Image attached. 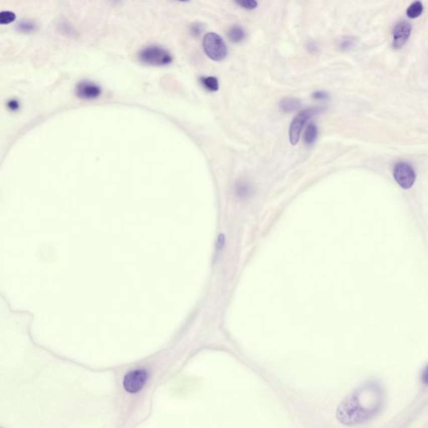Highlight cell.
Returning a JSON list of instances; mask_svg holds the SVG:
<instances>
[{
  "mask_svg": "<svg viewBox=\"0 0 428 428\" xmlns=\"http://www.w3.org/2000/svg\"><path fill=\"white\" fill-rule=\"evenodd\" d=\"M423 11V5L420 1H416L411 4L406 10V15L411 19H415L421 15Z\"/></svg>",
  "mask_w": 428,
  "mask_h": 428,
  "instance_id": "4fadbf2b",
  "label": "cell"
},
{
  "mask_svg": "<svg viewBox=\"0 0 428 428\" xmlns=\"http://www.w3.org/2000/svg\"><path fill=\"white\" fill-rule=\"evenodd\" d=\"M411 32V25L410 23L405 20L399 21L394 26L393 32H392V46L395 49H400L402 47L406 41L408 40Z\"/></svg>",
  "mask_w": 428,
  "mask_h": 428,
  "instance_id": "52a82bcc",
  "label": "cell"
},
{
  "mask_svg": "<svg viewBox=\"0 0 428 428\" xmlns=\"http://www.w3.org/2000/svg\"><path fill=\"white\" fill-rule=\"evenodd\" d=\"M16 20V15L11 11H3L0 14V24L1 25H10Z\"/></svg>",
  "mask_w": 428,
  "mask_h": 428,
  "instance_id": "9a60e30c",
  "label": "cell"
},
{
  "mask_svg": "<svg viewBox=\"0 0 428 428\" xmlns=\"http://www.w3.org/2000/svg\"><path fill=\"white\" fill-rule=\"evenodd\" d=\"M229 37L233 42H241L242 40L245 38V31L243 28L235 25L229 30Z\"/></svg>",
  "mask_w": 428,
  "mask_h": 428,
  "instance_id": "8fae6325",
  "label": "cell"
},
{
  "mask_svg": "<svg viewBox=\"0 0 428 428\" xmlns=\"http://www.w3.org/2000/svg\"><path fill=\"white\" fill-rule=\"evenodd\" d=\"M192 31L194 35H200V33L202 31V26L199 24H196L194 26H192Z\"/></svg>",
  "mask_w": 428,
  "mask_h": 428,
  "instance_id": "d6986e66",
  "label": "cell"
},
{
  "mask_svg": "<svg viewBox=\"0 0 428 428\" xmlns=\"http://www.w3.org/2000/svg\"><path fill=\"white\" fill-rule=\"evenodd\" d=\"M201 82L206 89L210 91H217L219 90V81L213 76L201 78Z\"/></svg>",
  "mask_w": 428,
  "mask_h": 428,
  "instance_id": "5bb4252c",
  "label": "cell"
},
{
  "mask_svg": "<svg viewBox=\"0 0 428 428\" xmlns=\"http://www.w3.org/2000/svg\"><path fill=\"white\" fill-rule=\"evenodd\" d=\"M394 178L404 189L412 187L416 180V172L413 167L406 162H398L394 167Z\"/></svg>",
  "mask_w": 428,
  "mask_h": 428,
  "instance_id": "5b68a950",
  "label": "cell"
},
{
  "mask_svg": "<svg viewBox=\"0 0 428 428\" xmlns=\"http://www.w3.org/2000/svg\"><path fill=\"white\" fill-rule=\"evenodd\" d=\"M318 135V129L314 124H309L307 127L305 132H304V142L307 145H311L316 140Z\"/></svg>",
  "mask_w": 428,
  "mask_h": 428,
  "instance_id": "7c38bea8",
  "label": "cell"
},
{
  "mask_svg": "<svg viewBox=\"0 0 428 428\" xmlns=\"http://www.w3.org/2000/svg\"><path fill=\"white\" fill-rule=\"evenodd\" d=\"M236 4L246 10H254L258 6V3L254 0H242V1H237Z\"/></svg>",
  "mask_w": 428,
  "mask_h": 428,
  "instance_id": "2e32d148",
  "label": "cell"
},
{
  "mask_svg": "<svg viewBox=\"0 0 428 428\" xmlns=\"http://www.w3.org/2000/svg\"><path fill=\"white\" fill-rule=\"evenodd\" d=\"M351 45H352V40H350V39H346V38L340 42V48L342 50H347L349 48L351 47Z\"/></svg>",
  "mask_w": 428,
  "mask_h": 428,
  "instance_id": "e0dca14e",
  "label": "cell"
},
{
  "mask_svg": "<svg viewBox=\"0 0 428 428\" xmlns=\"http://www.w3.org/2000/svg\"><path fill=\"white\" fill-rule=\"evenodd\" d=\"M329 95L326 92L324 91H317L313 94V98L315 100H326L328 99Z\"/></svg>",
  "mask_w": 428,
  "mask_h": 428,
  "instance_id": "ac0fdd59",
  "label": "cell"
},
{
  "mask_svg": "<svg viewBox=\"0 0 428 428\" xmlns=\"http://www.w3.org/2000/svg\"><path fill=\"white\" fill-rule=\"evenodd\" d=\"M8 105H9V108H10L11 110H14V111H15V110H17L18 108H19V103H18V101H16V100H11V101L9 102Z\"/></svg>",
  "mask_w": 428,
  "mask_h": 428,
  "instance_id": "ffe728a7",
  "label": "cell"
},
{
  "mask_svg": "<svg viewBox=\"0 0 428 428\" xmlns=\"http://www.w3.org/2000/svg\"><path fill=\"white\" fill-rule=\"evenodd\" d=\"M320 111V108H309L299 112V114L294 117L290 124L289 131V142L292 145H296L299 142L302 130L307 121L318 114Z\"/></svg>",
  "mask_w": 428,
  "mask_h": 428,
  "instance_id": "277c9868",
  "label": "cell"
},
{
  "mask_svg": "<svg viewBox=\"0 0 428 428\" xmlns=\"http://www.w3.org/2000/svg\"><path fill=\"white\" fill-rule=\"evenodd\" d=\"M252 187L245 181H240L236 184L235 192L239 198H246L251 195Z\"/></svg>",
  "mask_w": 428,
  "mask_h": 428,
  "instance_id": "30bf717a",
  "label": "cell"
},
{
  "mask_svg": "<svg viewBox=\"0 0 428 428\" xmlns=\"http://www.w3.org/2000/svg\"><path fill=\"white\" fill-rule=\"evenodd\" d=\"M202 45L206 55L210 59L219 61L226 57L228 53L226 45L223 39L216 33H207L203 38Z\"/></svg>",
  "mask_w": 428,
  "mask_h": 428,
  "instance_id": "3957f363",
  "label": "cell"
},
{
  "mask_svg": "<svg viewBox=\"0 0 428 428\" xmlns=\"http://www.w3.org/2000/svg\"><path fill=\"white\" fill-rule=\"evenodd\" d=\"M78 97L83 100H94L100 96L101 90L100 86L89 81H83L78 84L75 89Z\"/></svg>",
  "mask_w": 428,
  "mask_h": 428,
  "instance_id": "ba28073f",
  "label": "cell"
},
{
  "mask_svg": "<svg viewBox=\"0 0 428 428\" xmlns=\"http://www.w3.org/2000/svg\"><path fill=\"white\" fill-rule=\"evenodd\" d=\"M385 402L381 386L376 382H369L356 389L341 401L336 411V417L341 423L355 426L371 420L381 411Z\"/></svg>",
  "mask_w": 428,
  "mask_h": 428,
  "instance_id": "6da1fadb",
  "label": "cell"
},
{
  "mask_svg": "<svg viewBox=\"0 0 428 428\" xmlns=\"http://www.w3.org/2000/svg\"><path fill=\"white\" fill-rule=\"evenodd\" d=\"M140 61L146 65L163 66L172 62V56L166 49L159 46L145 48L138 55Z\"/></svg>",
  "mask_w": 428,
  "mask_h": 428,
  "instance_id": "7a4b0ae2",
  "label": "cell"
},
{
  "mask_svg": "<svg viewBox=\"0 0 428 428\" xmlns=\"http://www.w3.org/2000/svg\"><path fill=\"white\" fill-rule=\"evenodd\" d=\"M301 105L300 100L295 98H284L279 103V108L284 112H293Z\"/></svg>",
  "mask_w": 428,
  "mask_h": 428,
  "instance_id": "9c48e42d",
  "label": "cell"
},
{
  "mask_svg": "<svg viewBox=\"0 0 428 428\" xmlns=\"http://www.w3.org/2000/svg\"><path fill=\"white\" fill-rule=\"evenodd\" d=\"M422 382L424 384H426L428 385V366L425 369V371H423V373H422Z\"/></svg>",
  "mask_w": 428,
  "mask_h": 428,
  "instance_id": "44dd1931",
  "label": "cell"
},
{
  "mask_svg": "<svg viewBox=\"0 0 428 428\" xmlns=\"http://www.w3.org/2000/svg\"><path fill=\"white\" fill-rule=\"evenodd\" d=\"M308 48H309V50H310V52L314 53V51H316L317 47L316 45H314V43H310L309 45H308Z\"/></svg>",
  "mask_w": 428,
  "mask_h": 428,
  "instance_id": "7402d4cb",
  "label": "cell"
},
{
  "mask_svg": "<svg viewBox=\"0 0 428 428\" xmlns=\"http://www.w3.org/2000/svg\"><path fill=\"white\" fill-rule=\"evenodd\" d=\"M147 373L144 370H135L125 376L123 386L127 392L137 393L142 390L147 381Z\"/></svg>",
  "mask_w": 428,
  "mask_h": 428,
  "instance_id": "8992f818",
  "label": "cell"
}]
</instances>
